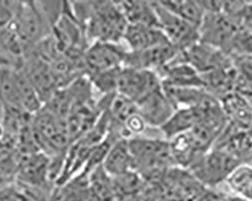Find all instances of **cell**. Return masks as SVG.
Segmentation results:
<instances>
[{
	"label": "cell",
	"mask_w": 252,
	"mask_h": 201,
	"mask_svg": "<svg viewBox=\"0 0 252 201\" xmlns=\"http://www.w3.org/2000/svg\"><path fill=\"white\" fill-rule=\"evenodd\" d=\"M219 201H247V200H244L234 194H228V195H222L219 197Z\"/></svg>",
	"instance_id": "603a6c76"
},
{
	"label": "cell",
	"mask_w": 252,
	"mask_h": 201,
	"mask_svg": "<svg viewBox=\"0 0 252 201\" xmlns=\"http://www.w3.org/2000/svg\"><path fill=\"white\" fill-rule=\"evenodd\" d=\"M165 44L170 43L156 26L128 25L123 37V45L128 51H142Z\"/></svg>",
	"instance_id": "8fae6325"
},
{
	"label": "cell",
	"mask_w": 252,
	"mask_h": 201,
	"mask_svg": "<svg viewBox=\"0 0 252 201\" xmlns=\"http://www.w3.org/2000/svg\"><path fill=\"white\" fill-rule=\"evenodd\" d=\"M89 45L93 43L123 44L127 22L118 2L84 1L80 14Z\"/></svg>",
	"instance_id": "6da1fadb"
},
{
	"label": "cell",
	"mask_w": 252,
	"mask_h": 201,
	"mask_svg": "<svg viewBox=\"0 0 252 201\" xmlns=\"http://www.w3.org/2000/svg\"><path fill=\"white\" fill-rule=\"evenodd\" d=\"M0 201H27V195L24 189L13 181L0 185Z\"/></svg>",
	"instance_id": "ffe728a7"
},
{
	"label": "cell",
	"mask_w": 252,
	"mask_h": 201,
	"mask_svg": "<svg viewBox=\"0 0 252 201\" xmlns=\"http://www.w3.org/2000/svg\"><path fill=\"white\" fill-rule=\"evenodd\" d=\"M160 4L174 14L186 20L187 23L200 27L205 17V9L201 1L193 0H170V1H159Z\"/></svg>",
	"instance_id": "2e32d148"
},
{
	"label": "cell",
	"mask_w": 252,
	"mask_h": 201,
	"mask_svg": "<svg viewBox=\"0 0 252 201\" xmlns=\"http://www.w3.org/2000/svg\"><path fill=\"white\" fill-rule=\"evenodd\" d=\"M203 119V110L199 108H178L171 118L158 129L161 136L171 140L190 132Z\"/></svg>",
	"instance_id": "7c38bea8"
},
{
	"label": "cell",
	"mask_w": 252,
	"mask_h": 201,
	"mask_svg": "<svg viewBox=\"0 0 252 201\" xmlns=\"http://www.w3.org/2000/svg\"><path fill=\"white\" fill-rule=\"evenodd\" d=\"M2 113H3V106H2V103L0 102V122H1V119H2Z\"/></svg>",
	"instance_id": "d4e9b609"
},
{
	"label": "cell",
	"mask_w": 252,
	"mask_h": 201,
	"mask_svg": "<svg viewBox=\"0 0 252 201\" xmlns=\"http://www.w3.org/2000/svg\"><path fill=\"white\" fill-rule=\"evenodd\" d=\"M120 69L86 75L93 90L96 91L101 98L110 97L117 94V83Z\"/></svg>",
	"instance_id": "d6986e66"
},
{
	"label": "cell",
	"mask_w": 252,
	"mask_h": 201,
	"mask_svg": "<svg viewBox=\"0 0 252 201\" xmlns=\"http://www.w3.org/2000/svg\"><path fill=\"white\" fill-rule=\"evenodd\" d=\"M239 164L242 163L226 150L213 147L206 152L189 171L208 189L225 183L228 176Z\"/></svg>",
	"instance_id": "277c9868"
},
{
	"label": "cell",
	"mask_w": 252,
	"mask_h": 201,
	"mask_svg": "<svg viewBox=\"0 0 252 201\" xmlns=\"http://www.w3.org/2000/svg\"><path fill=\"white\" fill-rule=\"evenodd\" d=\"M137 111L150 128L159 129L177 110L174 103L159 89L136 103Z\"/></svg>",
	"instance_id": "30bf717a"
},
{
	"label": "cell",
	"mask_w": 252,
	"mask_h": 201,
	"mask_svg": "<svg viewBox=\"0 0 252 201\" xmlns=\"http://www.w3.org/2000/svg\"><path fill=\"white\" fill-rule=\"evenodd\" d=\"M232 194L252 201V164H239L225 181Z\"/></svg>",
	"instance_id": "e0dca14e"
},
{
	"label": "cell",
	"mask_w": 252,
	"mask_h": 201,
	"mask_svg": "<svg viewBox=\"0 0 252 201\" xmlns=\"http://www.w3.org/2000/svg\"><path fill=\"white\" fill-rule=\"evenodd\" d=\"M180 52L171 44L161 45L142 51H127L123 67L158 73L170 65Z\"/></svg>",
	"instance_id": "9c48e42d"
},
{
	"label": "cell",
	"mask_w": 252,
	"mask_h": 201,
	"mask_svg": "<svg viewBox=\"0 0 252 201\" xmlns=\"http://www.w3.org/2000/svg\"><path fill=\"white\" fill-rule=\"evenodd\" d=\"M7 67H11V66L6 62V60L1 55H0V70L3 69V68H7Z\"/></svg>",
	"instance_id": "cb8c5ba5"
},
{
	"label": "cell",
	"mask_w": 252,
	"mask_h": 201,
	"mask_svg": "<svg viewBox=\"0 0 252 201\" xmlns=\"http://www.w3.org/2000/svg\"><path fill=\"white\" fill-rule=\"evenodd\" d=\"M118 4L129 25L158 27L154 2L131 0V1H119Z\"/></svg>",
	"instance_id": "5bb4252c"
},
{
	"label": "cell",
	"mask_w": 252,
	"mask_h": 201,
	"mask_svg": "<svg viewBox=\"0 0 252 201\" xmlns=\"http://www.w3.org/2000/svg\"><path fill=\"white\" fill-rule=\"evenodd\" d=\"M86 173L88 175L90 201H115L112 177L105 171L102 165Z\"/></svg>",
	"instance_id": "9a60e30c"
},
{
	"label": "cell",
	"mask_w": 252,
	"mask_h": 201,
	"mask_svg": "<svg viewBox=\"0 0 252 201\" xmlns=\"http://www.w3.org/2000/svg\"><path fill=\"white\" fill-rule=\"evenodd\" d=\"M240 30L239 23L231 15L223 11L206 12L199 27L200 42L230 55L231 48Z\"/></svg>",
	"instance_id": "5b68a950"
},
{
	"label": "cell",
	"mask_w": 252,
	"mask_h": 201,
	"mask_svg": "<svg viewBox=\"0 0 252 201\" xmlns=\"http://www.w3.org/2000/svg\"><path fill=\"white\" fill-rule=\"evenodd\" d=\"M132 169L146 183L158 182L175 166L169 141L164 138L137 136L128 139Z\"/></svg>",
	"instance_id": "7a4b0ae2"
},
{
	"label": "cell",
	"mask_w": 252,
	"mask_h": 201,
	"mask_svg": "<svg viewBox=\"0 0 252 201\" xmlns=\"http://www.w3.org/2000/svg\"><path fill=\"white\" fill-rule=\"evenodd\" d=\"M161 88V79L156 72L127 67L119 71L117 94L135 104Z\"/></svg>",
	"instance_id": "52a82bcc"
},
{
	"label": "cell",
	"mask_w": 252,
	"mask_h": 201,
	"mask_svg": "<svg viewBox=\"0 0 252 201\" xmlns=\"http://www.w3.org/2000/svg\"><path fill=\"white\" fill-rule=\"evenodd\" d=\"M102 166L111 177L132 170V157L128 146V139L119 138L115 141L105 156Z\"/></svg>",
	"instance_id": "4fadbf2b"
},
{
	"label": "cell",
	"mask_w": 252,
	"mask_h": 201,
	"mask_svg": "<svg viewBox=\"0 0 252 201\" xmlns=\"http://www.w3.org/2000/svg\"><path fill=\"white\" fill-rule=\"evenodd\" d=\"M127 51L122 44L100 42L90 44L83 56L86 75L122 68Z\"/></svg>",
	"instance_id": "ba28073f"
},
{
	"label": "cell",
	"mask_w": 252,
	"mask_h": 201,
	"mask_svg": "<svg viewBox=\"0 0 252 201\" xmlns=\"http://www.w3.org/2000/svg\"><path fill=\"white\" fill-rule=\"evenodd\" d=\"M19 1L0 0V29L11 25L15 17Z\"/></svg>",
	"instance_id": "44dd1931"
},
{
	"label": "cell",
	"mask_w": 252,
	"mask_h": 201,
	"mask_svg": "<svg viewBox=\"0 0 252 201\" xmlns=\"http://www.w3.org/2000/svg\"><path fill=\"white\" fill-rule=\"evenodd\" d=\"M158 16V26L173 47L183 51L200 42L199 28L163 7L159 1L154 2Z\"/></svg>",
	"instance_id": "8992f818"
},
{
	"label": "cell",
	"mask_w": 252,
	"mask_h": 201,
	"mask_svg": "<svg viewBox=\"0 0 252 201\" xmlns=\"http://www.w3.org/2000/svg\"><path fill=\"white\" fill-rule=\"evenodd\" d=\"M115 201H143V199L141 197V194H133L117 197Z\"/></svg>",
	"instance_id": "7402d4cb"
},
{
	"label": "cell",
	"mask_w": 252,
	"mask_h": 201,
	"mask_svg": "<svg viewBox=\"0 0 252 201\" xmlns=\"http://www.w3.org/2000/svg\"><path fill=\"white\" fill-rule=\"evenodd\" d=\"M112 182L115 199L126 195L141 194L146 185L145 181L133 169L116 177H112Z\"/></svg>",
	"instance_id": "ac0fdd59"
},
{
	"label": "cell",
	"mask_w": 252,
	"mask_h": 201,
	"mask_svg": "<svg viewBox=\"0 0 252 201\" xmlns=\"http://www.w3.org/2000/svg\"><path fill=\"white\" fill-rule=\"evenodd\" d=\"M251 164H252V163H251Z\"/></svg>",
	"instance_id": "484cf974"
},
{
	"label": "cell",
	"mask_w": 252,
	"mask_h": 201,
	"mask_svg": "<svg viewBox=\"0 0 252 201\" xmlns=\"http://www.w3.org/2000/svg\"><path fill=\"white\" fill-rule=\"evenodd\" d=\"M11 27L22 40L29 55L52 34V25L37 1H19Z\"/></svg>",
	"instance_id": "3957f363"
}]
</instances>
